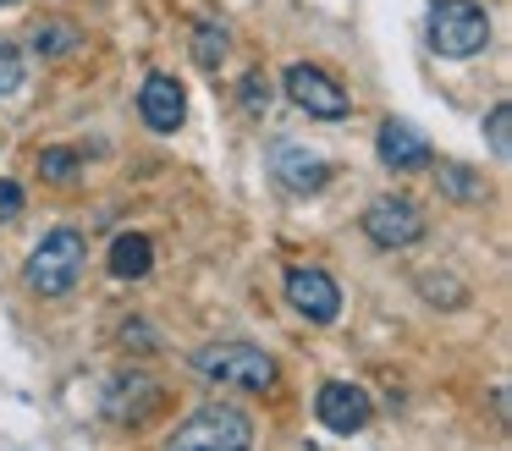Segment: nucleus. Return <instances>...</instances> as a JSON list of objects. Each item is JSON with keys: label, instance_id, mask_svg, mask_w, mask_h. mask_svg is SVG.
<instances>
[{"label": "nucleus", "instance_id": "obj_12", "mask_svg": "<svg viewBox=\"0 0 512 451\" xmlns=\"http://www.w3.org/2000/svg\"><path fill=\"white\" fill-rule=\"evenodd\" d=\"M270 171H276V182L292 187V193H320V187L331 182V165H325L320 154L298 149V143H281V149L270 154Z\"/></svg>", "mask_w": 512, "mask_h": 451}, {"label": "nucleus", "instance_id": "obj_9", "mask_svg": "<svg viewBox=\"0 0 512 451\" xmlns=\"http://www.w3.org/2000/svg\"><path fill=\"white\" fill-rule=\"evenodd\" d=\"M160 402H166V391L149 374H116L105 385V418H116V424H144V418H155Z\"/></svg>", "mask_w": 512, "mask_h": 451}, {"label": "nucleus", "instance_id": "obj_3", "mask_svg": "<svg viewBox=\"0 0 512 451\" xmlns=\"http://www.w3.org/2000/svg\"><path fill=\"white\" fill-rule=\"evenodd\" d=\"M166 451H254V418L232 402H210L182 418Z\"/></svg>", "mask_w": 512, "mask_h": 451}, {"label": "nucleus", "instance_id": "obj_4", "mask_svg": "<svg viewBox=\"0 0 512 451\" xmlns=\"http://www.w3.org/2000/svg\"><path fill=\"white\" fill-rule=\"evenodd\" d=\"M490 44V17L474 0H430V50L446 61H468Z\"/></svg>", "mask_w": 512, "mask_h": 451}, {"label": "nucleus", "instance_id": "obj_1", "mask_svg": "<svg viewBox=\"0 0 512 451\" xmlns=\"http://www.w3.org/2000/svg\"><path fill=\"white\" fill-rule=\"evenodd\" d=\"M83 259H89V242L78 226H56L34 242L23 264V281L34 297H72V286L83 281Z\"/></svg>", "mask_w": 512, "mask_h": 451}, {"label": "nucleus", "instance_id": "obj_2", "mask_svg": "<svg viewBox=\"0 0 512 451\" xmlns=\"http://www.w3.org/2000/svg\"><path fill=\"white\" fill-rule=\"evenodd\" d=\"M193 369L210 385H232V391H276L281 369L270 352L248 347V341H210L193 352Z\"/></svg>", "mask_w": 512, "mask_h": 451}, {"label": "nucleus", "instance_id": "obj_11", "mask_svg": "<svg viewBox=\"0 0 512 451\" xmlns=\"http://www.w3.org/2000/svg\"><path fill=\"white\" fill-rule=\"evenodd\" d=\"M138 116H144L155 132H177L182 121H188V94H182L177 77L149 72L144 88H138Z\"/></svg>", "mask_w": 512, "mask_h": 451}, {"label": "nucleus", "instance_id": "obj_16", "mask_svg": "<svg viewBox=\"0 0 512 451\" xmlns=\"http://www.w3.org/2000/svg\"><path fill=\"white\" fill-rule=\"evenodd\" d=\"M435 182H441V193L452 198V204H479V198L490 193L485 176H474L468 165H441V176H435Z\"/></svg>", "mask_w": 512, "mask_h": 451}, {"label": "nucleus", "instance_id": "obj_22", "mask_svg": "<svg viewBox=\"0 0 512 451\" xmlns=\"http://www.w3.org/2000/svg\"><path fill=\"white\" fill-rule=\"evenodd\" d=\"M243 105H248V110H265V105H270V83H265V72H248V77H243Z\"/></svg>", "mask_w": 512, "mask_h": 451}, {"label": "nucleus", "instance_id": "obj_10", "mask_svg": "<svg viewBox=\"0 0 512 451\" xmlns=\"http://www.w3.org/2000/svg\"><path fill=\"white\" fill-rule=\"evenodd\" d=\"M375 154H380V165L386 171H424L430 165V138H424L413 121H380V132H375Z\"/></svg>", "mask_w": 512, "mask_h": 451}, {"label": "nucleus", "instance_id": "obj_19", "mask_svg": "<svg viewBox=\"0 0 512 451\" xmlns=\"http://www.w3.org/2000/svg\"><path fill=\"white\" fill-rule=\"evenodd\" d=\"M485 132H490V149H496V160H512V105H507V99L490 110Z\"/></svg>", "mask_w": 512, "mask_h": 451}, {"label": "nucleus", "instance_id": "obj_18", "mask_svg": "<svg viewBox=\"0 0 512 451\" xmlns=\"http://www.w3.org/2000/svg\"><path fill=\"white\" fill-rule=\"evenodd\" d=\"M419 292H424V303H435V308H463L468 303V286L457 281V275H419Z\"/></svg>", "mask_w": 512, "mask_h": 451}, {"label": "nucleus", "instance_id": "obj_20", "mask_svg": "<svg viewBox=\"0 0 512 451\" xmlns=\"http://www.w3.org/2000/svg\"><path fill=\"white\" fill-rule=\"evenodd\" d=\"M17 88H23V50L0 44V94H17Z\"/></svg>", "mask_w": 512, "mask_h": 451}, {"label": "nucleus", "instance_id": "obj_14", "mask_svg": "<svg viewBox=\"0 0 512 451\" xmlns=\"http://www.w3.org/2000/svg\"><path fill=\"white\" fill-rule=\"evenodd\" d=\"M34 55L39 61H61V55H72L83 44V33H78V22H67V17H45V22H34Z\"/></svg>", "mask_w": 512, "mask_h": 451}, {"label": "nucleus", "instance_id": "obj_13", "mask_svg": "<svg viewBox=\"0 0 512 451\" xmlns=\"http://www.w3.org/2000/svg\"><path fill=\"white\" fill-rule=\"evenodd\" d=\"M149 270H155V242L144 231H122L111 242V275L116 281H144Z\"/></svg>", "mask_w": 512, "mask_h": 451}, {"label": "nucleus", "instance_id": "obj_15", "mask_svg": "<svg viewBox=\"0 0 512 451\" xmlns=\"http://www.w3.org/2000/svg\"><path fill=\"white\" fill-rule=\"evenodd\" d=\"M226 50H232V39H226L221 22H199V28H193V61H199L204 72H221Z\"/></svg>", "mask_w": 512, "mask_h": 451}, {"label": "nucleus", "instance_id": "obj_21", "mask_svg": "<svg viewBox=\"0 0 512 451\" xmlns=\"http://www.w3.org/2000/svg\"><path fill=\"white\" fill-rule=\"evenodd\" d=\"M122 347L127 352H155L160 341H155V330H149L144 319H133V325H122Z\"/></svg>", "mask_w": 512, "mask_h": 451}, {"label": "nucleus", "instance_id": "obj_5", "mask_svg": "<svg viewBox=\"0 0 512 451\" xmlns=\"http://www.w3.org/2000/svg\"><path fill=\"white\" fill-rule=\"evenodd\" d=\"M287 99H292L298 110H309L314 121H342L347 110H353V99H347V88L336 83L331 72H320V66H309V61L287 66Z\"/></svg>", "mask_w": 512, "mask_h": 451}, {"label": "nucleus", "instance_id": "obj_17", "mask_svg": "<svg viewBox=\"0 0 512 451\" xmlns=\"http://www.w3.org/2000/svg\"><path fill=\"white\" fill-rule=\"evenodd\" d=\"M39 176L56 182V187H72L83 176V154L78 149H45V154H39Z\"/></svg>", "mask_w": 512, "mask_h": 451}, {"label": "nucleus", "instance_id": "obj_6", "mask_svg": "<svg viewBox=\"0 0 512 451\" xmlns=\"http://www.w3.org/2000/svg\"><path fill=\"white\" fill-rule=\"evenodd\" d=\"M287 303L298 308L303 319H314V325H331V319L342 314V286H336L331 270H320V264H292L287 270Z\"/></svg>", "mask_w": 512, "mask_h": 451}, {"label": "nucleus", "instance_id": "obj_7", "mask_svg": "<svg viewBox=\"0 0 512 451\" xmlns=\"http://www.w3.org/2000/svg\"><path fill=\"white\" fill-rule=\"evenodd\" d=\"M364 237L375 242V248H408V242L424 237V215L413 198H375V204L364 209Z\"/></svg>", "mask_w": 512, "mask_h": 451}, {"label": "nucleus", "instance_id": "obj_8", "mask_svg": "<svg viewBox=\"0 0 512 451\" xmlns=\"http://www.w3.org/2000/svg\"><path fill=\"white\" fill-rule=\"evenodd\" d=\"M369 413H375V402H369V391L353 380H331L314 396V418H320L331 435H358V429L369 424Z\"/></svg>", "mask_w": 512, "mask_h": 451}, {"label": "nucleus", "instance_id": "obj_23", "mask_svg": "<svg viewBox=\"0 0 512 451\" xmlns=\"http://www.w3.org/2000/svg\"><path fill=\"white\" fill-rule=\"evenodd\" d=\"M17 215H23V187L0 182V220H17Z\"/></svg>", "mask_w": 512, "mask_h": 451}]
</instances>
